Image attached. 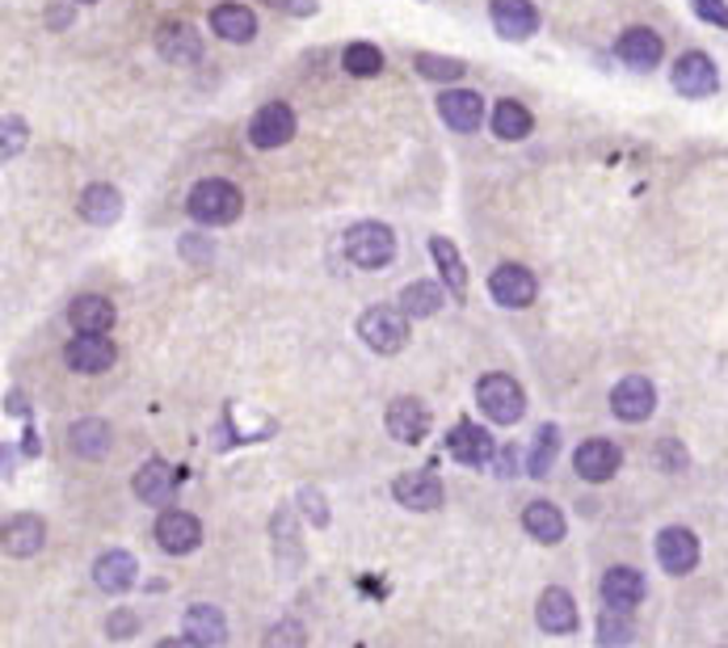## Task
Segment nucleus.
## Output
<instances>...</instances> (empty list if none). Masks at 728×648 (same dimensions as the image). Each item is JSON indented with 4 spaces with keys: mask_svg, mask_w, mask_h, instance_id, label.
<instances>
[{
    "mask_svg": "<svg viewBox=\"0 0 728 648\" xmlns=\"http://www.w3.org/2000/svg\"><path fill=\"white\" fill-rule=\"evenodd\" d=\"M186 211L194 223L203 228H223V223H236L244 211V194L228 177H203L198 186L189 189Z\"/></svg>",
    "mask_w": 728,
    "mask_h": 648,
    "instance_id": "1",
    "label": "nucleus"
},
{
    "mask_svg": "<svg viewBox=\"0 0 728 648\" xmlns=\"http://www.w3.org/2000/svg\"><path fill=\"white\" fill-rule=\"evenodd\" d=\"M476 405L493 426H518L527 413V392L513 375L493 371V375L476 379Z\"/></svg>",
    "mask_w": 728,
    "mask_h": 648,
    "instance_id": "2",
    "label": "nucleus"
},
{
    "mask_svg": "<svg viewBox=\"0 0 728 648\" xmlns=\"http://www.w3.org/2000/svg\"><path fill=\"white\" fill-rule=\"evenodd\" d=\"M408 316L405 308H392V303H375L358 316V337L362 346L375 354H401L408 346Z\"/></svg>",
    "mask_w": 728,
    "mask_h": 648,
    "instance_id": "3",
    "label": "nucleus"
},
{
    "mask_svg": "<svg viewBox=\"0 0 728 648\" xmlns=\"http://www.w3.org/2000/svg\"><path fill=\"white\" fill-rule=\"evenodd\" d=\"M346 257H350L358 270H388L392 262H396V232L388 228V223H354L350 232H346Z\"/></svg>",
    "mask_w": 728,
    "mask_h": 648,
    "instance_id": "4",
    "label": "nucleus"
},
{
    "mask_svg": "<svg viewBox=\"0 0 728 648\" xmlns=\"http://www.w3.org/2000/svg\"><path fill=\"white\" fill-rule=\"evenodd\" d=\"M670 81H674V89L682 97L703 102V97H712V93L720 89V72H716V63H712V55L682 51L674 59V68H670Z\"/></svg>",
    "mask_w": 728,
    "mask_h": 648,
    "instance_id": "5",
    "label": "nucleus"
},
{
    "mask_svg": "<svg viewBox=\"0 0 728 648\" xmlns=\"http://www.w3.org/2000/svg\"><path fill=\"white\" fill-rule=\"evenodd\" d=\"M296 109L287 102H270L262 106L253 118H249V143L262 148V152H274V148H287L296 139Z\"/></svg>",
    "mask_w": 728,
    "mask_h": 648,
    "instance_id": "6",
    "label": "nucleus"
},
{
    "mask_svg": "<svg viewBox=\"0 0 728 648\" xmlns=\"http://www.w3.org/2000/svg\"><path fill=\"white\" fill-rule=\"evenodd\" d=\"M488 22L497 30V38H506V43H527L543 26L540 9L531 0H488Z\"/></svg>",
    "mask_w": 728,
    "mask_h": 648,
    "instance_id": "7",
    "label": "nucleus"
},
{
    "mask_svg": "<svg viewBox=\"0 0 728 648\" xmlns=\"http://www.w3.org/2000/svg\"><path fill=\"white\" fill-rule=\"evenodd\" d=\"M488 296H493V303H501V308H531L535 296H540V282H535V274L527 270V266L506 262V266H497V270L488 274Z\"/></svg>",
    "mask_w": 728,
    "mask_h": 648,
    "instance_id": "8",
    "label": "nucleus"
},
{
    "mask_svg": "<svg viewBox=\"0 0 728 648\" xmlns=\"http://www.w3.org/2000/svg\"><path fill=\"white\" fill-rule=\"evenodd\" d=\"M573 467L586 485H606L615 472L623 467V451L611 438H586L577 451H573Z\"/></svg>",
    "mask_w": 728,
    "mask_h": 648,
    "instance_id": "9",
    "label": "nucleus"
},
{
    "mask_svg": "<svg viewBox=\"0 0 728 648\" xmlns=\"http://www.w3.org/2000/svg\"><path fill=\"white\" fill-rule=\"evenodd\" d=\"M63 362L77 371V375H102L118 362V350L106 333H77L68 346H63Z\"/></svg>",
    "mask_w": 728,
    "mask_h": 648,
    "instance_id": "10",
    "label": "nucleus"
},
{
    "mask_svg": "<svg viewBox=\"0 0 728 648\" xmlns=\"http://www.w3.org/2000/svg\"><path fill=\"white\" fill-rule=\"evenodd\" d=\"M652 552H657V565L666 568L670 577H686V572L700 568V540L686 526H666L657 535V543H652Z\"/></svg>",
    "mask_w": 728,
    "mask_h": 648,
    "instance_id": "11",
    "label": "nucleus"
},
{
    "mask_svg": "<svg viewBox=\"0 0 728 648\" xmlns=\"http://www.w3.org/2000/svg\"><path fill=\"white\" fill-rule=\"evenodd\" d=\"M392 497H396L405 510L430 513V510L442 506L447 488H442V481H438V472H434V467H421V472H401V476L392 481Z\"/></svg>",
    "mask_w": 728,
    "mask_h": 648,
    "instance_id": "12",
    "label": "nucleus"
},
{
    "mask_svg": "<svg viewBox=\"0 0 728 648\" xmlns=\"http://www.w3.org/2000/svg\"><path fill=\"white\" fill-rule=\"evenodd\" d=\"M611 413L620 421H627V426H640V421H648L657 413V387L645 375L620 379L615 392H611Z\"/></svg>",
    "mask_w": 728,
    "mask_h": 648,
    "instance_id": "13",
    "label": "nucleus"
},
{
    "mask_svg": "<svg viewBox=\"0 0 728 648\" xmlns=\"http://www.w3.org/2000/svg\"><path fill=\"white\" fill-rule=\"evenodd\" d=\"M615 55H620L632 72H652V68H661V59H666V43H661L657 30L627 26L620 38H615Z\"/></svg>",
    "mask_w": 728,
    "mask_h": 648,
    "instance_id": "14",
    "label": "nucleus"
},
{
    "mask_svg": "<svg viewBox=\"0 0 728 648\" xmlns=\"http://www.w3.org/2000/svg\"><path fill=\"white\" fill-rule=\"evenodd\" d=\"M438 118L451 131H459V136L481 131V123H485V97L476 89H447V93H438Z\"/></svg>",
    "mask_w": 728,
    "mask_h": 648,
    "instance_id": "15",
    "label": "nucleus"
},
{
    "mask_svg": "<svg viewBox=\"0 0 728 648\" xmlns=\"http://www.w3.org/2000/svg\"><path fill=\"white\" fill-rule=\"evenodd\" d=\"M157 543L169 556H189L203 547V522L186 510H164L157 518Z\"/></svg>",
    "mask_w": 728,
    "mask_h": 648,
    "instance_id": "16",
    "label": "nucleus"
},
{
    "mask_svg": "<svg viewBox=\"0 0 728 648\" xmlns=\"http://www.w3.org/2000/svg\"><path fill=\"white\" fill-rule=\"evenodd\" d=\"M383 421H388V433L396 438V442H405V447H417L426 433H430V408L421 405L417 396H396L388 413H383Z\"/></svg>",
    "mask_w": 728,
    "mask_h": 648,
    "instance_id": "17",
    "label": "nucleus"
},
{
    "mask_svg": "<svg viewBox=\"0 0 728 648\" xmlns=\"http://www.w3.org/2000/svg\"><path fill=\"white\" fill-rule=\"evenodd\" d=\"M447 455L455 463H463V467H485L497 455V442L476 421H459L455 430L447 433Z\"/></svg>",
    "mask_w": 728,
    "mask_h": 648,
    "instance_id": "18",
    "label": "nucleus"
},
{
    "mask_svg": "<svg viewBox=\"0 0 728 648\" xmlns=\"http://www.w3.org/2000/svg\"><path fill=\"white\" fill-rule=\"evenodd\" d=\"M648 598V581L640 568L632 565H615L602 572V602L615 606V611H636Z\"/></svg>",
    "mask_w": 728,
    "mask_h": 648,
    "instance_id": "19",
    "label": "nucleus"
},
{
    "mask_svg": "<svg viewBox=\"0 0 728 648\" xmlns=\"http://www.w3.org/2000/svg\"><path fill=\"white\" fill-rule=\"evenodd\" d=\"M535 623H540L547 636H573V632H577V623H581V611H577V602H573L568 590L552 586V590H543L540 594Z\"/></svg>",
    "mask_w": 728,
    "mask_h": 648,
    "instance_id": "20",
    "label": "nucleus"
},
{
    "mask_svg": "<svg viewBox=\"0 0 728 648\" xmlns=\"http://www.w3.org/2000/svg\"><path fill=\"white\" fill-rule=\"evenodd\" d=\"M43 543H47V522L38 513H13L4 522V556L30 560V556L43 552Z\"/></svg>",
    "mask_w": 728,
    "mask_h": 648,
    "instance_id": "21",
    "label": "nucleus"
},
{
    "mask_svg": "<svg viewBox=\"0 0 728 648\" xmlns=\"http://www.w3.org/2000/svg\"><path fill=\"white\" fill-rule=\"evenodd\" d=\"M139 577V565L131 552H123V547H109L97 556V565H93V581H97V590H106V594H127L131 586H136Z\"/></svg>",
    "mask_w": 728,
    "mask_h": 648,
    "instance_id": "22",
    "label": "nucleus"
},
{
    "mask_svg": "<svg viewBox=\"0 0 728 648\" xmlns=\"http://www.w3.org/2000/svg\"><path fill=\"white\" fill-rule=\"evenodd\" d=\"M157 51L169 63H198L203 59V38L189 22H161L157 30Z\"/></svg>",
    "mask_w": 728,
    "mask_h": 648,
    "instance_id": "23",
    "label": "nucleus"
},
{
    "mask_svg": "<svg viewBox=\"0 0 728 648\" xmlns=\"http://www.w3.org/2000/svg\"><path fill=\"white\" fill-rule=\"evenodd\" d=\"M131 488H136V497L143 506H169V497L177 493V472L164 460H148L136 472Z\"/></svg>",
    "mask_w": 728,
    "mask_h": 648,
    "instance_id": "24",
    "label": "nucleus"
},
{
    "mask_svg": "<svg viewBox=\"0 0 728 648\" xmlns=\"http://www.w3.org/2000/svg\"><path fill=\"white\" fill-rule=\"evenodd\" d=\"M77 216L84 223H97V228H109V223H118L123 219V194L114 186H84L81 198H77Z\"/></svg>",
    "mask_w": 728,
    "mask_h": 648,
    "instance_id": "25",
    "label": "nucleus"
},
{
    "mask_svg": "<svg viewBox=\"0 0 728 648\" xmlns=\"http://www.w3.org/2000/svg\"><path fill=\"white\" fill-rule=\"evenodd\" d=\"M223 640H228L223 611L211 606V602H194L186 611V636L177 645H223Z\"/></svg>",
    "mask_w": 728,
    "mask_h": 648,
    "instance_id": "26",
    "label": "nucleus"
},
{
    "mask_svg": "<svg viewBox=\"0 0 728 648\" xmlns=\"http://www.w3.org/2000/svg\"><path fill=\"white\" fill-rule=\"evenodd\" d=\"M211 30L223 43H253L257 38V18H253V9H244L236 0H223L211 9Z\"/></svg>",
    "mask_w": 728,
    "mask_h": 648,
    "instance_id": "27",
    "label": "nucleus"
},
{
    "mask_svg": "<svg viewBox=\"0 0 728 648\" xmlns=\"http://www.w3.org/2000/svg\"><path fill=\"white\" fill-rule=\"evenodd\" d=\"M522 531H527L535 543L556 547V543L568 535V522H565V513L556 510L552 501H531V506L522 510Z\"/></svg>",
    "mask_w": 728,
    "mask_h": 648,
    "instance_id": "28",
    "label": "nucleus"
},
{
    "mask_svg": "<svg viewBox=\"0 0 728 648\" xmlns=\"http://www.w3.org/2000/svg\"><path fill=\"white\" fill-rule=\"evenodd\" d=\"M114 321H118V312L106 296H77L68 303V324L77 333H106L114 328Z\"/></svg>",
    "mask_w": 728,
    "mask_h": 648,
    "instance_id": "29",
    "label": "nucleus"
},
{
    "mask_svg": "<svg viewBox=\"0 0 728 648\" xmlns=\"http://www.w3.org/2000/svg\"><path fill=\"white\" fill-rule=\"evenodd\" d=\"M430 257L434 266H438V274H442V287L455 299H463V291H467V266L459 257V244L447 241V236H430Z\"/></svg>",
    "mask_w": 728,
    "mask_h": 648,
    "instance_id": "30",
    "label": "nucleus"
},
{
    "mask_svg": "<svg viewBox=\"0 0 728 648\" xmlns=\"http://www.w3.org/2000/svg\"><path fill=\"white\" fill-rule=\"evenodd\" d=\"M109 442H114V433H109V426L102 417H84V421H77V426L68 430V447H72L81 460H102L109 451Z\"/></svg>",
    "mask_w": 728,
    "mask_h": 648,
    "instance_id": "31",
    "label": "nucleus"
},
{
    "mask_svg": "<svg viewBox=\"0 0 728 648\" xmlns=\"http://www.w3.org/2000/svg\"><path fill=\"white\" fill-rule=\"evenodd\" d=\"M442 299H447V287H442V282L417 278V282H408L405 291H401V308H405L413 321H426V316H434V312L442 308Z\"/></svg>",
    "mask_w": 728,
    "mask_h": 648,
    "instance_id": "32",
    "label": "nucleus"
},
{
    "mask_svg": "<svg viewBox=\"0 0 728 648\" xmlns=\"http://www.w3.org/2000/svg\"><path fill=\"white\" fill-rule=\"evenodd\" d=\"M535 131V118H531V109L522 106V102H501V106L493 109V136L506 139V143H518V139H527Z\"/></svg>",
    "mask_w": 728,
    "mask_h": 648,
    "instance_id": "33",
    "label": "nucleus"
},
{
    "mask_svg": "<svg viewBox=\"0 0 728 648\" xmlns=\"http://www.w3.org/2000/svg\"><path fill=\"white\" fill-rule=\"evenodd\" d=\"M556 455H561V430H556V426H540L535 442H531V455H527V472H531L535 481H543V476L552 472Z\"/></svg>",
    "mask_w": 728,
    "mask_h": 648,
    "instance_id": "34",
    "label": "nucleus"
},
{
    "mask_svg": "<svg viewBox=\"0 0 728 648\" xmlns=\"http://www.w3.org/2000/svg\"><path fill=\"white\" fill-rule=\"evenodd\" d=\"M383 51H379L375 43H350L346 51H342V68L350 72V77H358V81H367V77H379L383 72Z\"/></svg>",
    "mask_w": 728,
    "mask_h": 648,
    "instance_id": "35",
    "label": "nucleus"
},
{
    "mask_svg": "<svg viewBox=\"0 0 728 648\" xmlns=\"http://www.w3.org/2000/svg\"><path fill=\"white\" fill-rule=\"evenodd\" d=\"M413 68H417L426 81H438V84H451L467 72V63H463V59H451V55H417Z\"/></svg>",
    "mask_w": 728,
    "mask_h": 648,
    "instance_id": "36",
    "label": "nucleus"
},
{
    "mask_svg": "<svg viewBox=\"0 0 728 648\" xmlns=\"http://www.w3.org/2000/svg\"><path fill=\"white\" fill-rule=\"evenodd\" d=\"M598 645H632V623H627V611L606 606V611L598 615Z\"/></svg>",
    "mask_w": 728,
    "mask_h": 648,
    "instance_id": "37",
    "label": "nucleus"
},
{
    "mask_svg": "<svg viewBox=\"0 0 728 648\" xmlns=\"http://www.w3.org/2000/svg\"><path fill=\"white\" fill-rule=\"evenodd\" d=\"M299 510H303V518H308L316 531L328 526V506H324V497L316 488H299Z\"/></svg>",
    "mask_w": 728,
    "mask_h": 648,
    "instance_id": "38",
    "label": "nucleus"
},
{
    "mask_svg": "<svg viewBox=\"0 0 728 648\" xmlns=\"http://www.w3.org/2000/svg\"><path fill=\"white\" fill-rule=\"evenodd\" d=\"M26 148V123L22 118H4V139H0V157L13 161Z\"/></svg>",
    "mask_w": 728,
    "mask_h": 648,
    "instance_id": "39",
    "label": "nucleus"
},
{
    "mask_svg": "<svg viewBox=\"0 0 728 648\" xmlns=\"http://www.w3.org/2000/svg\"><path fill=\"white\" fill-rule=\"evenodd\" d=\"M691 9H695L700 22H707V26H716L728 34V4L725 0H691Z\"/></svg>",
    "mask_w": 728,
    "mask_h": 648,
    "instance_id": "40",
    "label": "nucleus"
},
{
    "mask_svg": "<svg viewBox=\"0 0 728 648\" xmlns=\"http://www.w3.org/2000/svg\"><path fill=\"white\" fill-rule=\"evenodd\" d=\"M652 455H657V463H661L666 472H682V467H686V447H682V442H674V438L657 442V451H652Z\"/></svg>",
    "mask_w": 728,
    "mask_h": 648,
    "instance_id": "41",
    "label": "nucleus"
},
{
    "mask_svg": "<svg viewBox=\"0 0 728 648\" xmlns=\"http://www.w3.org/2000/svg\"><path fill=\"white\" fill-rule=\"evenodd\" d=\"M266 9H278V13H291V18H312L321 9V0H262Z\"/></svg>",
    "mask_w": 728,
    "mask_h": 648,
    "instance_id": "42",
    "label": "nucleus"
},
{
    "mask_svg": "<svg viewBox=\"0 0 728 648\" xmlns=\"http://www.w3.org/2000/svg\"><path fill=\"white\" fill-rule=\"evenodd\" d=\"M131 632H136V615H131V611H114V615H109V623H106L109 640H127Z\"/></svg>",
    "mask_w": 728,
    "mask_h": 648,
    "instance_id": "43",
    "label": "nucleus"
},
{
    "mask_svg": "<svg viewBox=\"0 0 728 648\" xmlns=\"http://www.w3.org/2000/svg\"><path fill=\"white\" fill-rule=\"evenodd\" d=\"M270 645H278V640H291V645H303V636H299V627L296 623H282V627H274L270 636H266Z\"/></svg>",
    "mask_w": 728,
    "mask_h": 648,
    "instance_id": "44",
    "label": "nucleus"
},
{
    "mask_svg": "<svg viewBox=\"0 0 728 648\" xmlns=\"http://www.w3.org/2000/svg\"><path fill=\"white\" fill-rule=\"evenodd\" d=\"M182 253H186V257H194V262H207V257H211V244H203V241H194V236H186V241H182Z\"/></svg>",
    "mask_w": 728,
    "mask_h": 648,
    "instance_id": "45",
    "label": "nucleus"
},
{
    "mask_svg": "<svg viewBox=\"0 0 728 648\" xmlns=\"http://www.w3.org/2000/svg\"><path fill=\"white\" fill-rule=\"evenodd\" d=\"M47 22H51V30H63L72 22V9H68V4H51V9H47Z\"/></svg>",
    "mask_w": 728,
    "mask_h": 648,
    "instance_id": "46",
    "label": "nucleus"
},
{
    "mask_svg": "<svg viewBox=\"0 0 728 648\" xmlns=\"http://www.w3.org/2000/svg\"><path fill=\"white\" fill-rule=\"evenodd\" d=\"M518 460H522L518 447H506V451H501V476H513V472H518Z\"/></svg>",
    "mask_w": 728,
    "mask_h": 648,
    "instance_id": "47",
    "label": "nucleus"
},
{
    "mask_svg": "<svg viewBox=\"0 0 728 648\" xmlns=\"http://www.w3.org/2000/svg\"><path fill=\"white\" fill-rule=\"evenodd\" d=\"M72 4H93V0H72Z\"/></svg>",
    "mask_w": 728,
    "mask_h": 648,
    "instance_id": "48",
    "label": "nucleus"
}]
</instances>
